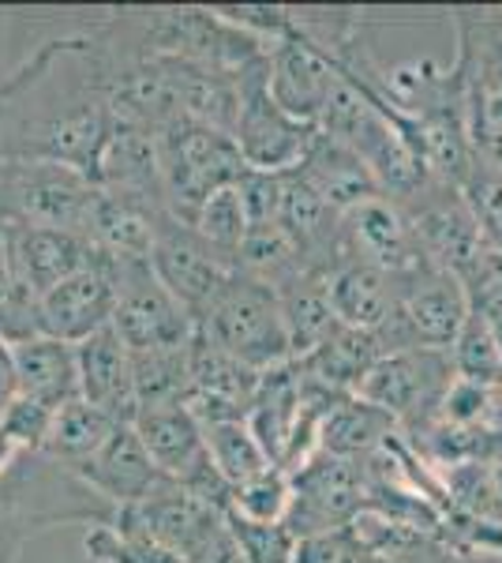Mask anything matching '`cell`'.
Returning a JSON list of instances; mask_svg holds the SVG:
<instances>
[{
  "instance_id": "14",
  "label": "cell",
  "mask_w": 502,
  "mask_h": 563,
  "mask_svg": "<svg viewBox=\"0 0 502 563\" xmlns=\"http://www.w3.org/2000/svg\"><path fill=\"white\" fill-rule=\"evenodd\" d=\"M98 260L94 244L83 233L68 230H31V225H15L4 230V263L8 275L31 297L49 294L64 278L79 275L83 267Z\"/></svg>"
},
{
  "instance_id": "18",
  "label": "cell",
  "mask_w": 502,
  "mask_h": 563,
  "mask_svg": "<svg viewBox=\"0 0 502 563\" xmlns=\"http://www.w3.org/2000/svg\"><path fill=\"white\" fill-rule=\"evenodd\" d=\"M68 474H76L90 493L98 499H105L113 511L127 504H140L143 496H150L154 488L166 481L154 470L147 448H143V440L135 435L132 424H116L102 448H98L83 466L68 470Z\"/></svg>"
},
{
  "instance_id": "5",
  "label": "cell",
  "mask_w": 502,
  "mask_h": 563,
  "mask_svg": "<svg viewBox=\"0 0 502 563\" xmlns=\"http://www.w3.org/2000/svg\"><path fill=\"white\" fill-rule=\"evenodd\" d=\"M454 379H458V372H454L450 350H401L382 353L368 376L360 379L356 395L394 417L398 432L409 440L439 417Z\"/></svg>"
},
{
  "instance_id": "9",
  "label": "cell",
  "mask_w": 502,
  "mask_h": 563,
  "mask_svg": "<svg viewBox=\"0 0 502 563\" xmlns=\"http://www.w3.org/2000/svg\"><path fill=\"white\" fill-rule=\"evenodd\" d=\"M289 481H293V504H289L286 526L297 541L345 530L368 511V477L353 459L315 451L289 474Z\"/></svg>"
},
{
  "instance_id": "40",
  "label": "cell",
  "mask_w": 502,
  "mask_h": 563,
  "mask_svg": "<svg viewBox=\"0 0 502 563\" xmlns=\"http://www.w3.org/2000/svg\"><path fill=\"white\" fill-rule=\"evenodd\" d=\"M244 214H248V230H263V225H278V207H281V177L274 174H255L244 169L236 180Z\"/></svg>"
},
{
  "instance_id": "28",
  "label": "cell",
  "mask_w": 502,
  "mask_h": 563,
  "mask_svg": "<svg viewBox=\"0 0 502 563\" xmlns=\"http://www.w3.org/2000/svg\"><path fill=\"white\" fill-rule=\"evenodd\" d=\"M113 429H116V421H109L102 410H94L83 398H71L68 406H60V410L53 413L49 435H45V443H42V455L64 470H76L102 448Z\"/></svg>"
},
{
  "instance_id": "10",
  "label": "cell",
  "mask_w": 502,
  "mask_h": 563,
  "mask_svg": "<svg viewBox=\"0 0 502 563\" xmlns=\"http://www.w3.org/2000/svg\"><path fill=\"white\" fill-rule=\"evenodd\" d=\"M267 76L270 65L244 79L241 113H236L233 124V143L248 169L281 177V174H293L300 162H304V154L319 132L312 124L289 117L286 109L274 102L267 90Z\"/></svg>"
},
{
  "instance_id": "25",
  "label": "cell",
  "mask_w": 502,
  "mask_h": 563,
  "mask_svg": "<svg viewBox=\"0 0 502 563\" xmlns=\"http://www.w3.org/2000/svg\"><path fill=\"white\" fill-rule=\"evenodd\" d=\"M398 435V424L390 413H382L379 406L364 402L360 395H342L326 410L323 424H319V451L334 459H368L376 455L382 443Z\"/></svg>"
},
{
  "instance_id": "24",
  "label": "cell",
  "mask_w": 502,
  "mask_h": 563,
  "mask_svg": "<svg viewBox=\"0 0 502 563\" xmlns=\"http://www.w3.org/2000/svg\"><path fill=\"white\" fill-rule=\"evenodd\" d=\"M458 31L454 71L472 95H502V8H461L450 15Z\"/></svg>"
},
{
  "instance_id": "29",
  "label": "cell",
  "mask_w": 502,
  "mask_h": 563,
  "mask_svg": "<svg viewBox=\"0 0 502 563\" xmlns=\"http://www.w3.org/2000/svg\"><path fill=\"white\" fill-rule=\"evenodd\" d=\"M188 342H185V346H158V350L132 353L135 406H140V410H158V406H188V379H191Z\"/></svg>"
},
{
  "instance_id": "42",
  "label": "cell",
  "mask_w": 502,
  "mask_h": 563,
  "mask_svg": "<svg viewBox=\"0 0 502 563\" xmlns=\"http://www.w3.org/2000/svg\"><path fill=\"white\" fill-rule=\"evenodd\" d=\"M495 387H499V390H502V372H499V379H495Z\"/></svg>"
},
{
  "instance_id": "21",
  "label": "cell",
  "mask_w": 502,
  "mask_h": 563,
  "mask_svg": "<svg viewBox=\"0 0 502 563\" xmlns=\"http://www.w3.org/2000/svg\"><path fill=\"white\" fill-rule=\"evenodd\" d=\"M293 174L304 180L323 203H331L337 214L353 211L356 203H364V199H371V196H382L360 154L323 132L312 140L304 162H300Z\"/></svg>"
},
{
  "instance_id": "6",
  "label": "cell",
  "mask_w": 502,
  "mask_h": 563,
  "mask_svg": "<svg viewBox=\"0 0 502 563\" xmlns=\"http://www.w3.org/2000/svg\"><path fill=\"white\" fill-rule=\"evenodd\" d=\"M469 320L461 282L450 271L416 267L398 275V305L394 316L376 331L382 353L401 350H450Z\"/></svg>"
},
{
  "instance_id": "27",
  "label": "cell",
  "mask_w": 502,
  "mask_h": 563,
  "mask_svg": "<svg viewBox=\"0 0 502 563\" xmlns=\"http://www.w3.org/2000/svg\"><path fill=\"white\" fill-rule=\"evenodd\" d=\"M278 305H281V320H286L289 334V350L297 357H308L315 346H323L334 334V308H331V278L326 275H300L289 282L286 289H278Z\"/></svg>"
},
{
  "instance_id": "23",
  "label": "cell",
  "mask_w": 502,
  "mask_h": 563,
  "mask_svg": "<svg viewBox=\"0 0 502 563\" xmlns=\"http://www.w3.org/2000/svg\"><path fill=\"white\" fill-rule=\"evenodd\" d=\"M398 305V275L371 267V263L345 260L331 275L334 320L353 331H382Z\"/></svg>"
},
{
  "instance_id": "30",
  "label": "cell",
  "mask_w": 502,
  "mask_h": 563,
  "mask_svg": "<svg viewBox=\"0 0 502 563\" xmlns=\"http://www.w3.org/2000/svg\"><path fill=\"white\" fill-rule=\"evenodd\" d=\"M203 443H207L210 466L217 470V477L230 488L270 470V459L263 455L248 421H203Z\"/></svg>"
},
{
  "instance_id": "16",
  "label": "cell",
  "mask_w": 502,
  "mask_h": 563,
  "mask_svg": "<svg viewBox=\"0 0 502 563\" xmlns=\"http://www.w3.org/2000/svg\"><path fill=\"white\" fill-rule=\"evenodd\" d=\"M293 20H297V12H293ZM334 87H337V68L326 60L323 49H315V45L297 31V26L289 38L270 45L267 90L289 117H297V121L315 129L326 102H331Z\"/></svg>"
},
{
  "instance_id": "7",
  "label": "cell",
  "mask_w": 502,
  "mask_h": 563,
  "mask_svg": "<svg viewBox=\"0 0 502 563\" xmlns=\"http://www.w3.org/2000/svg\"><path fill=\"white\" fill-rule=\"evenodd\" d=\"M105 263V260H102ZM113 278V331L132 353L158 346H185L196 334V316L169 294L150 271V260L105 263Z\"/></svg>"
},
{
  "instance_id": "37",
  "label": "cell",
  "mask_w": 502,
  "mask_h": 563,
  "mask_svg": "<svg viewBox=\"0 0 502 563\" xmlns=\"http://www.w3.org/2000/svg\"><path fill=\"white\" fill-rule=\"evenodd\" d=\"M87 560L90 563H177L169 552L154 549V544L132 538V533L116 530L113 522H98L87 530L83 538Z\"/></svg>"
},
{
  "instance_id": "1",
  "label": "cell",
  "mask_w": 502,
  "mask_h": 563,
  "mask_svg": "<svg viewBox=\"0 0 502 563\" xmlns=\"http://www.w3.org/2000/svg\"><path fill=\"white\" fill-rule=\"evenodd\" d=\"M113 132V65L94 26L34 45L0 79V158L94 174Z\"/></svg>"
},
{
  "instance_id": "38",
  "label": "cell",
  "mask_w": 502,
  "mask_h": 563,
  "mask_svg": "<svg viewBox=\"0 0 502 563\" xmlns=\"http://www.w3.org/2000/svg\"><path fill=\"white\" fill-rule=\"evenodd\" d=\"M297 563H390L387 556H379L353 526L345 530L319 533V538L297 541Z\"/></svg>"
},
{
  "instance_id": "4",
  "label": "cell",
  "mask_w": 502,
  "mask_h": 563,
  "mask_svg": "<svg viewBox=\"0 0 502 563\" xmlns=\"http://www.w3.org/2000/svg\"><path fill=\"white\" fill-rule=\"evenodd\" d=\"M98 185L87 174L57 162L0 158V222L4 230H68L83 233L94 214Z\"/></svg>"
},
{
  "instance_id": "11",
  "label": "cell",
  "mask_w": 502,
  "mask_h": 563,
  "mask_svg": "<svg viewBox=\"0 0 502 563\" xmlns=\"http://www.w3.org/2000/svg\"><path fill=\"white\" fill-rule=\"evenodd\" d=\"M394 203L405 211L416 252L427 267L458 275L472 252L483 244L480 225H477V218H472L469 203H465V196L439 177L424 180L413 196L394 199Z\"/></svg>"
},
{
  "instance_id": "39",
  "label": "cell",
  "mask_w": 502,
  "mask_h": 563,
  "mask_svg": "<svg viewBox=\"0 0 502 563\" xmlns=\"http://www.w3.org/2000/svg\"><path fill=\"white\" fill-rule=\"evenodd\" d=\"M53 413L57 410L34 402V398L12 395V402L0 410V435L20 451H42L45 435H49V424H53Z\"/></svg>"
},
{
  "instance_id": "22",
  "label": "cell",
  "mask_w": 502,
  "mask_h": 563,
  "mask_svg": "<svg viewBox=\"0 0 502 563\" xmlns=\"http://www.w3.org/2000/svg\"><path fill=\"white\" fill-rule=\"evenodd\" d=\"M8 357H12L15 395L34 398L49 410H60L71 398H79L76 346H68V342L34 334V339L8 346Z\"/></svg>"
},
{
  "instance_id": "32",
  "label": "cell",
  "mask_w": 502,
  "mask_h": 563,
  "mask_svg": "<svg viewBox=\"0 0 502 563\" xmlns=\"http://www.w3.org/2000/svg\"><path fill=\"white\" fill-rule=\"evenodd\" d=\"M454 278L461 282L469 312L495 327V334L502 342V249L480 244Z\"/></svg>"
},
{
  "instance_id": "20",
  "label": "cell",
  "mask_w": 502,
  "mask_h": 563,
  "mask_svg": "<svg viewBox=\"0 0 502 563\" xmlns=\"http://www.w3.org/2000/svg\"><path fill=\"white\" fill-rule=\"evenodd\" d=\"M135 435L143 440L147 455L161 477L172 485H191L210 470L203 421L188 406H158V410H140L132 421Z\"/></svg>"
},
{
  "instance_id": "17",
  "label": "cell",
  "mask_w": 502,
  "mask_h": 563,
  "mask_svg": "<svg viewBox=\"0 0 502 563\" xmlns=\"http://www.w3.org/2000/svg\"><path fill=\"white\" fill-rule=\"evenodd\" d=\"M109 323H113V278L102 260L38 297V334L45 339L79 346Z\"/></svg>"
},
{
  "instance_id": "2",
  "label": "cell",
  "mask_w": 502,
  "mask_h": 563,
  "mask_svg": "<svg viewBox=\"0 0 502 563\" xmlns=\"http://www.w3.org/2000/svg\"><path fill=\"white\" fill-rule=\"evenodd\" d=\"M196 331L255 372H270L293 361L278 294L241 271H233L217 286V294L199 308Z\"/></svg>"
},
{
  "instance_id": "8",
  "label": "cell",
  "mask_w": 502,
  "mask_h": 563,
  "mask_svg": "<svg viewBox=\"0 0 502 563\" xmlns=\"http://www.w3.org/2000/svg\"><path fill=\"white\" fill-rule=\"evenodd\" d=\"M109 522L132 538L154 544V549L169 552L177 563H191L225 530V515L217 507H210L191 488L172 485V481H161L140 504L116 507Z\"/></svg>"
},
{
  "instance_id": "36",
  "label": "cell",
  "mask_w": 502,
  "mask_h": 563,
  "mask_svg": "<svg viewBox=\"0 0 502 563\" xmlns=\"http://www.w3.org/2000/svg\"><path fill=\"white\" fill-rule=\"evenodd\" d=\"M225 530L244 563H297V538L286 522H244L225 515Z\"/></svg>"
},
{
  "instance_id": "35",
  "label": "cell",
  "mask_w": 502,
  "mask_h": 563,
  "mask_svg": "<svg viewBox=\"0 0 502 563\" xmlns=\"http://www.w3.org/2000/svg\"><path fill=\"white\" fill-rule=\"evenodd\" d=\"M458 192L465 196V203H469L472 218H477L483 244L502 249V166L477 158Z\"/></svg>"
},
{
  "instance_id": "3",
  "label": "cell",
  "mask_w": 502,
  "mask_h": 563,
  "mask_svg": "<svg viewBox=\"0 0 502 563\" xmlns=\"http://www.w3.org/2000/svg\"><path fill=\"white\" fill-rule=\"evenodd\" d=\"M244 169L248 166H244L233 135L210 129V124L177 117L158 132L161 196H166L169 214L180 222H196L199 207L214 192L236 185Z\"/></svg>"
},
{
  "instance_id": "13",
  "label": "cell",
  "mask_w": 502,
  "mask_h": 563,
  "mask_svg": "<svg viewBox=\"0 0 502 563\" xmlns=\"http://www.w3.org/2000/svg\"><path fill=\"white\" fill-rule=\"evenodd\" d=\"M188 410L199 421H248L263 372L241 365L199 331L188 342Z\"/></svg>"
},
{
  "instance_id": "26",
  "label": "cell",
  "mask_w": 502,
  "mask_h": 563,
  "mask_svg": "<svg viewBox=\"0 0 502 563\" xmlns=\"http://www.w3.org/2000/svg\"><path fill=\"white\" fill-rule=\"evenodd\" d=\"M382 357V346L371 331H353V327H334V334L315 346L308 357H297V365L315 379V384L337 390V395H356L360 379Z\"/></svg>"
},
{
  "instance_id": "41",
  "label": "cell",
  "mask_w": 502,
  "mask_h": 563,
  "mask_svg": "<svg viewBox=\"0 0 502 563\" xmlns=\"http://www.w3.org/2000/svg\"><path fill=\"white\" fill-rule=\"evenodd\" d=\"M191 563H244V560H241V552H236V544H233V538H230V530H222V533H217V538L210 541L207 549L199 552V556L191 560Z\"/></svg>"
},
{
  "instance_id": "33",
  "label": "cell",
  "mask_w": 502,
  "mask_h": 563,
  "mask_svg": "<svg viewBox=\"0 0 502 563\" xmlns=\"http://www.w3.org/2000/svg\"><path fill=\"white\" fill-rule=\"evenodd\" d=\"M289 504H293V481H289L286 470L270 466L267 474L244 481L230 493V511L244 522H286Z\"/></svg>"
},
{
  "instance_id": "34",
  "label": "cell",
  "mask_w": 502,
  "mask_h": 563,
  "mask_svg": "<svg viewBox=\"0 0 502 563\" xmlns=\"http://www.w3.org/2000/svg\"><path fill=\"white\" fill-rule=\"evenodd\" d=\"M450 361H454V372H458L461 379L495 387V379L502 372V342H499L495 327L469 312L461 334L450 346Z\"/></svg>"
},
{
  "instance_id": "12",
  "label": "cell",
  "mask_w": 502,
  "mask_h": 563,
  "mask_svg": "<svg viewBox=\"0 0 502 563\" xmlns=\"http://www.w3.org/2000/svg\"><path fill=\"white\" fill-rule=\"evenodd\" d=\"M150 271L191 316H199V308H203L210 297L217 294V286L233 275V263L225 256H217L188 222L166 214L158 222V230H154Z\"/></svg>"
},
{
  "instance_id": "19",
  "label": "cell",
  "mask_w": 502,
  "mask_h": 563,
  "mask_svg": "<svg viewBox=\"0 0 502 563\" xmlns=\"http://www.w3.org/2000/svg\"><path fill=\"white\" fill-rule=\"evenodd\" d=\"M79 368V398L102 410L109 421L132 424L140 406H135V379H132V350L121 342L113 327L90 334L76 346Z\"/></svg>"
},
{
  "instance_id": "15",
  "label": "cell",
  "mask_w": 502,
  "mask_h": 563,
  "mask_svg": "<svg viewBox=\"0 0 502 563\" xmlns=\"http://www.w3.org/2000/svg\"><path fill=\"white\" fill-rule=\"evenodd\" d=\"M342 249L345 260L371 263L387 275H409L416 267H427L416 252L405 211L390 196H371L342 214Z\"/></svg>"
},
{
  "instance_id": "31",
  "label": "cell",
  "mask_w": 502,
  "mask_h": 563,
  "mask_svg": "<svg viewBox=\"0 0 502 563\" xmlns=\"http://www.w3.org/2000/svg\"><path fill=\"white\" fill-rule=\"evenodd\" d=\"M191 230H196L199 238H203L210 249L217 252V256L230 260L233 271H236V252H241L244 238H248V214H244V203H241L236 185L210 196L207 203L199 207Z\"/></svg>"
}]
</instances>
